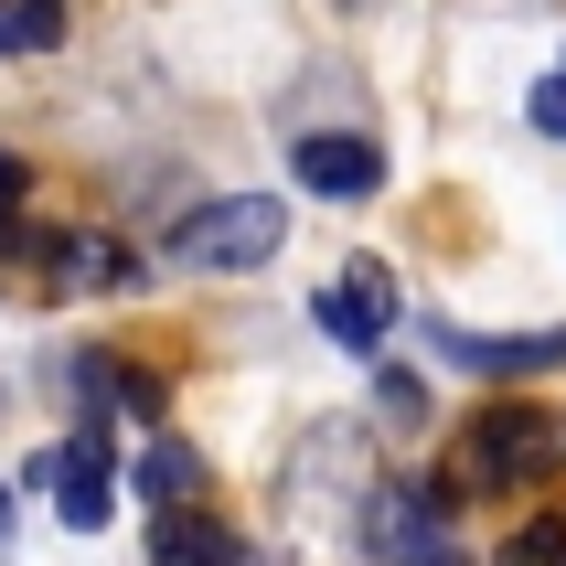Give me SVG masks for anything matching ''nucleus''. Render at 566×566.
Listing matches in <instances>:
<instances>
[{
    "instance_id": "1",
    "label": "nucleus",
    "mask_w": 566,
    "mask_h": 566,
    "mask_svg": "<svg viewBox=\"0 0 566 566\" xmlns=\"http://www.w3.org/2000/svg\"><path fill=\"white\" fill-rule=\"evenodd\" d=\"M279 247H289V203L279 192H214V203H192V214L171 224V268H192V279H247V268H268Z\"/></svg>"
},
{
    "instance_id": "2",
    "label": "nucleus",
    "mask_w": 566,
    "mask_h": 566,
    "mask_svg": "<svg viewBox=\"0 0 566 566\" xmlns=\"http://www.w3.org/2000/svg\"><path fill=\"white\" fill-rule=\"evenodd\" d=\"M545 471H556V417L545 407H481L471 439H460V460H449V503H460V492H471V503L535 492Z\"/></svg>"
},
{
    "instance_id": "3",
    "label": "nucleus",
    "mask_w": 566,
    "mask_h": 566,
    "mask_svg": "<svg viewBox=\"0 0 566 566\" xmlns=\"http://www.w3.org/2000/svg\"><path fill=\"white\" fill-rule=\"evenodd\" d=\"M353 535H364L375 566H471L460 556V524H449V492H428V481H364Z\"/></svg>"
},
{
    "instance_id": "4",
    "label": "nucleus",
    "mask_w": 566,
    "mask_h": 566,
    "mask_svg": "<svg viewBox=\"0 0 566 566\" xmlns=\"http://www.w3.org/2000/svg\"><path fill=\"white\" fill-rule=\"evenodd\" d=\"M32 481L54 492V513L75 524V535H96V524L118 513V460H107V428H75L64 449H43V460H32Z\"/></svg>"
},
{
    "instance_id": "5",
    "label": "nucleus",
    "mask_w": 566,
    "mask_h": 566,
    "mask_svg": "<svg viewBox=\"0 0 566 566\" xmlns=\"http://www.w3.org/2000/svg\"><path fill=\"white\" fill-rule=\"evenodd\" d=\"M396 311H407V300H396V279H385V256H353L343 279H332V289L311 300V321H321V332H332L343 353H385Z\"/></svg>"
},
{
    "instance_id": "6",
    "label": "nucleus",
    "mask_w": 566,
    "mask_h": 566,
    "mask_svg": "<svg viewBox=\"0 0 566 566\" xmlns=\"http://www.w3.org/2000/svg\"><path fill=\"white\" fill-rule=\"evenodd\" d=\"M289 171H300V192H321V203H364V192H385V150L353 139V128H300V139H289Z\"/></svg>"
},
{
    "instance_id": "7",
    "label": "nucleus",
    "mask_w": 566,
    "mask_h": 566,
    "mask_svg": "<svg viewBox=\"0 0 566 566\" xmlns=\"http://www.w3.org/2000/svg\"><path fill=\"white\" fill-rule=\"evenodd\" d=\"M428 353L439 364H460V375H492V385H513V375H545V364H566V332H449V321H428Z\"/></svg>"
},
{
    "instance_id": "8",
    "label": "nucleus",
    "mask_w": 566,
    "mask_h": 566,
    "mask_svg": "<svg viewBox=\"0 0 566 566\" xmlns=\"http://www.w3.org/2000/svg\"><path fill=\"white\" fill-rule=\"evenodd\" d=\"M75 385H86V407H96V417H160V375H150V364L75 353Z\"/></svg>"
},
{
    "instance_id": "9",
    "label": "nucleus",
    "mask_w": 566,
    "mask_h": 566,
    "mask_svg": "<svg viewBox=\"0 0 566 566\" xmlns=\"http://www.w3.org/2000/svg\"><path fill=\"white\" fill-rule=\"evenodd\" d=\"M150 566H235V535H224L214 513L171 503V513H150Z\"/></svg>"
},
{
    "instance_id": "10",
    "label": "nucleus",
    "mask_w": 566,
    "mask_h": 566,
    "mask_svg": "<svg viewBox=\"0 0 566 566\" xmlns=\"http://www.w3.org/2000/svg\"><path fill=\"white\" fill-rule=\"evenodd\" d=\"M192 481H203V460H192L182 439H150V460H139V492H150V513L192 503Z\"/></svg>"
},
{
    "instance_id": "11",
    "label": "nucleus",
    "mask_w": 566,
    "mask_h": 566,
    "mask_svg": "<svg viewBox=\"0 0 566 566\" xmlns=\"http://www.w3.org/2000/svg\"><path fill=\"white\" fill-rule=\"evenodd\" d=\"M64 43V0H0V54H43Z\"/></svg>"
},
{
    "instance_id": "12",
    "label": "nucleus",
    "mask_w": 566,
    "mask_h": 566,
    "mask_svg": "<svg viewBox=\"0 0 566 566\" xmlns=\"http://www.w3.org/2000/svg\"><path fill=\"white\" fill-rule=\"evenodd\" d=\"M503 566H566V513H535V524L503 545Z\"/></svg>"
},
{
    "instance_id": "13",
    "label": "nucleus",
    "mask_w": 566,
    "mask_h": 566,
    "mask_svg": "<svg viewBox=\"0 0 566 566\" xmlns=\"http://www.w3.org/2000/svg\"><path fill=\"white\" fill-rule=\"evenodd\" d=\"M375 417L385 428H417V417H428V385L417 375H375Z\"/></svg>"
},
{
    "instance_id": "14",
    "label": "nucleus",
    "mask_w": 566,
    "mask_h": 566,
    "mask_svg": "<svg viewBox=\"0 0 566 566\" xmlns=\"http://www.w3.org/2000/svg\"><path fill=\"white\" fill-rule=\"evenodd\" d=\"M535 128H545V139H566V54H556V75L535 86Z\"/></svg>"
},
{
    "instance_id": "15",
    "label": "nucleus",
    "mask_w": 566,
    "mask_h": 566,
    "mask_svg": "<svg viewBox=\"0 0 566 566\" xmlns=\"http://www.w3.org/2000/svg\"><path fill=\"white\" fill-rule=\"evenodd\" d=\"M11 214H22V160L0 150V247H11Z\"/></svg>"
},
{
    "instance_id": "16",
    "label": "nucleus",
    "mask_w": 566,
    "mask_h": 566,
    "mask_svg": "<svg viewBox=\"0 0 566 566\" xmlns=\"http://www.w3.org/2000/svg\"><path fill=\"white\" fill-rule=\"evenodd\" d=\"M0 545H11V481H0Z\"/></svg>"
}]
</instances>
